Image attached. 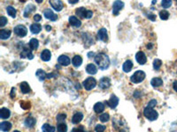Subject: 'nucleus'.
Here are the masks:
<instances>
[{
    "label": "nucleus",
    "instance_id": "1",
    "mask_svg": "<svg viewBox=\"0 0 177 132\" xmlns=\"http://www.w3.org/2000/svg\"><path fill=\"white\" fill-rule=\"evenodd\" d=\"M94 59L100 70H106L110 66V58L104 53H98L95 56Z\"/></svg>",
    "mask_w": 177,
    "mask_h": 132
},
{
    "label": "nucleus",
    "instance_id": "2",
    "mask_svg": "<svg viewBox=\"0 0 177 132\" xmlns=\"http://www.w3.org/2000/svg\"><path fill=\"white\" fill-rule=\"evenodd\" d=\"M145 72H143V71H136L135 72L134 74L131 76L130 78V81L134 84H138V83H141L142 81L144 80L145 78Z\"/></svg>",
    "mask_w": 177,
    "mask_h": 132
},
{
    "label": "nucleus",
    "instance_id": "3",
    "mask_svg": "<svg viewBox=\"0 0 177 132\" xmlns=\"http://www.w3.org/2000/svg\"><path fill=\"white\" fill-rule=\"evenodd\" d=\"M144 116L146 117L147 119L149 121H155L158 119V117H159V114H158V112L157 111H155L153 108H144Z\"/></svg>",
    "mask_w": 177,
    "mask_h": 132
},
{
    "label": "nucleus",
    "instance_id": "4",
    "mask_svg": "<svg viewBox=\"0 0 177 132\" xmlns=\"http://www.w3.org/2000/svg\"><path fill=\"white\" fill-rule=\"evenodd\" d=\"M82 85H83V87H84L87 91H91L96 87V85H97V80L94 78H92V77L87 78L85 80L83 81Z\"/></svg>",
    "mask_w": 177,
    "mask_h": 132
},
{
    "label": "nucleus",
    "instance_id": "5",
    "mask_svg": "<svg viewBox=\"0 0 177 132\" xmlns=\"http://www.w3.org/2000/svg\"><path fill=\"white\" fill-rule=\"evenodd\" d=\"M13 31H14V34L19 37H25L28 34V29L24 25H17L13 28Z\"/></svg>",
    "mask_w": 177,
    "mask_h": 132
},
{
    "label": "nucleus",
    "instance_id": "6",
    "mask_svg": "<svg viewBox=\"0 0 177 132\" xmlns=\"http://www.w3.org/2000/svg\"><path fill=\"white\" fill-rule=\"evenodd\" d=\"M20 56L21 58H29L30 60L34 58V55L32 53V50H31V48H29L28 46H23V48H22Z\"/></svg>",
    "mask_w": 177,
    "mask_h": 132
},
{
    "label": "nucleus",
    "instance_id": "7",
    "mask_svg": "<svg viewBox=\"0 0 177 132\" xmlns=\"http://www.w3.org/2000/svg\"><path fill=\"white\" fill-rule=\"evenodd\" d=\"M124 7V3L122 1H115L113 5V15L117 16L120 11H122Z\"/></svg>",
    "mask_w": 177,
    "mask_h": 132
},
{
    "label": "nucleus",
    "instance_id": "8",
    "mask_svg": "<svg viewBox=\"0 0 177 132\" xmlns=\"http://www.w3.org/2000/svg\"><path fill=\"white\" fill-rule=\"evenodd\" d=\"M135 60L136 62L139 64H146L147 62V57L145 54L143 52V51H139V52H137L136 55H135Z\"/></svg>",
    "mask_w": 177,
    "mask_h": 132
},
{
    "label": "nucleus",
    "instance_id": "9",
    "mask_svg": "<svg viewBox=\"0 0 177 132\" xmlns=\"http://www.w3.org/2000/svg\"><path fill=\"white\" fill-rule=\"evenodd\" d=\"M105 103L107 104L108 107H110L111 108L114 109V108L118 106V104H119V99H118V97L115 96L114 94H113V95L111 96L110 99L108 100V101H106Z\"/></svg>",
    "mask_w": 177,
    "mask_h": 132
},
{
    "label": "nucleus",
    "instance_id": "10",
    "mask_svg": "<svg viewBox=\"0 0 177 132\" xmlns=\"http://www.w3.org/2000/svg\"><path fill=\"white\" fill-rule=\"evenodd\" d=\"M50 5L51 6V7L57 11V12H60L61 10L63 9L64 7V5L62 3V1H60V0H52V1H50Z\"/></svg>",
    "mask_w": 177,
    "mask_h": 132
},
{
    "label": "nucleus",
    "instance_id": "11",
    "mask_svg": "<svg viewBox=\"0 0 177 132\" xmlns=\"http://www.w3.org/2000/svg\"><path fill=\"white\" fill-rule=\"evenodd\" d=\"M111 86V79L109 78L104 77L99 81V87L101 89H107Z\"/></svg>",
    "mask_w": 177,
    "mask_h": 132
},
{
    "label": "nucleus",
    "instance_id": "12",
    "mask_svg": "<svg viewBox=\"0 0 177 132\" xmlns=\"http://www.w3.org/2000/svg\"><path fill=\"white\" fill-rule=\"evenodd\" d=\"M98 39L102 41V42H106L108 40V34H107V30L105 28H101L99 29L98 32Z\"/></svg>",
    "mask_w": 177,
    "mask_h": 132
},
{
    "label": "nucleus",
    "instance_id": "13",
    "mask_svg": "<svg viewBox=\"0 0 177 132\" xmlns=\"http://www.w3.org/2000/svg\"><path fill=\"white\" fill-rule=\"evenodd\" d=\"M58 63L62 66H68L71 63V60L66 55H61L58 58Z\"/></svg>",
    "mask_w": 177,
    "mask_h": 132
},
{
    "label": "nucleus",
    "instance_id": "14",
    "mask_svg": "<svg viewBox=\"0 0 177 132\" xmlns=\"http://www.w3.org/2000/svg\"><path fill=\"white\" fill-rule=\"evenodd\" d=\"M43 15H44V17L47 19H50V20H51V21H55V20H57V19H58V16H57L55 13L52 12L51 9L44 10Z\"/></svg>",
    "mask_w": 177,
    "mask_h": 132
},
{
    "label": "nucleus",
    "instance_id": "15",
    "mask_svg": "<svg viewBox=\"0 0 177 132\" xmlns=\"http://www.w3.org/2000/svg\"><path fill=\"white\" fill-rule=\"evenodd\" d=\"M29 29H30V32L32 34L37 35V34H39L42 31V26L39 24V23H34V24L31 25Z\"/></svg>",
    "mask_w": 177,
    "mask_h": 132
},
{
    "label": "nucleus",
    "instance_id": "16",
    "mask_svg": "<svg viewBox=\"0 0 177 132\" xmlns=\"http://www.w3.org/2000/svg\"><path fill=\"white\" fill-rule=\"evenodd\" d=\"M40 56H41V59L43 61L48 62L51 58V51H50L49 49H43Z\"/></svg>",
    "mask_w": 177,
    "mask_h": 132
},
{
    "label": "nucleus",
    "instance_id": "17",
    "mask_svg": "<svg viewBox=\"0 0 177 132\" xmlns=\"http://www.w3.org/2000/svg\"><path fill=\"white\" fill-rule=\"evenodd\" d=\"M69 24L74 27H80L82 26V22L75 16H71V17H69Z\"/></svg>",
    "mask_w": 177,
    "mask_h": 132
},
{
    "label": "nucleus",
    "instance_id": "18",
    "mask_svg": "<svg viewBox=\"0 0 177 132\" xmlns=\"http://www.w3.org/2000/svg\"><path fill=\"white\" fill-rule=\"evenodd\" d=\"M104 103H102V102H97L95 105H94V107H93V109H94V111L96 112V113H98V114H100V113H102V112H104Z\"/></svg>",
    "mask_w": 177,
    "mask_h": 132
},
{
    "label": "nucleus",
    "instance_id": "19",
    "mask_svg": "<svg viewBox=\"0 0 177 132\" xmlns=\"http://www.w3.org/2000/svg\"><path fill=\"white\" fill-rule=\"evenodd\" d=\"M82 118H83V114H82L81 112H77V113H75L73 115L72 122H73V124H78L82 120Z\"/></svg>",
    "mask_w": 177,
    "mask_h": 132
},
{
    "label": "nucleus",
    "instance_id": "20",
    "mask_svg": "<svg viewBox=\"0 0 177 132\" xmlns=\"http://www.w3.org/2000/svg\"><path fill=\"white\" fill-rule=\"evenodd\" d=\"M86 72L91 75H95L98 72V68L93 64H89L86 67Z\"/></svg>",
    "mask_w": 177,
    "mask_h": 132
},
{
    "label": "nucleus",
    "instance_id": "21",
    "mask_svg": "<svg viewBox=\"0 0 177 132\" xmlns=\"http://www.w3.org/2000/svg\"><path fill=\"white\" fill-rule=\"evenodd\" d=\"M132 68H133V62L130 60L126 61V62L123 64V66H122L123 71L125 72H127V73L129 72H131Z\"/></svg>",
    "mask_w": 177,
    "mask_h": 132
},
{
    "label": "nucleus",
    "instance_id": "22",
    "mask_svg": "<svg viewBox=\"0 0 177 132\" xmlns=\"http://www.w3.org/2000/svg\"><path fill=\"white\" fill-rule=\"evenodd\" d=\"M20 90H21V93H30V86H29V85L28 84L27 82H22V83H20Z\"/></svg>",
    "mask_w": 177,
    "mask_h": 132
},
{
    "label": "nucleus",
    "instance_id": "23",
    "mask_svg": "<svg viewBox=\"0 0 177 132\" xmlns=\"http://www.w3.org/2000/svg\"><path fill=\"white\" fill-rule=\"evenodd\" d=\"M72 64H73V65L74 67L78 68L82 64V58L80 56H74L73 57V59H72Z\"/></svg>",
    "mask_w": 177,
    "mask_h": 132
},
{
    "label": "nucleus",
    "instance_id": "24",
    "mask_svg": "<svg viewBox=\"0 0 177 132\" xmlns=\"http://www.w3.org/2000/svg\"><path fill=\"white\" fill-rule=\"evenodd\" d=\"M10 115H11V112H10L9 109H7L6 108H1V110H0V116H1L2 119H8L10 117Z\"/></svg>",
    "mask_w": 177,
    "mask_h": 132
},
{
    "label": "nucleus",
    "instance_id": "25",
    "mask_svg": "<svg viewBox=\"0 0 177 132\" xmlns=\"http://www.w3.org/2000/svg\"><path fill=\"white\" fill-rule=\"evenodd\" d=\"M29 48H31V50H35V49H37L38 47H39V42L38 40L36 39V38H32L29 42Z\"/></svg>",
    "mask_w": 177,
    "mask_h": 132
},
{
    "label": "nucleus",
    "instance_id": "26",
    "mask_svg": "<svg viewBox=\"0 0 177 132\" xmlns=\"http://www.w3.org/2000/svg\"><path fill=\"white\" fill-rule=\"evenodd\" d=\"M35 10H36V6H34V5H32V4L29 5V6L25 8V11H24V17L25 18H28V17H29V14H30L32 12H34Z\"/></svg>",
    "mask_w": 177,
    "mask_h": 132
},
{
    "label": "nucleus",
    "instance_id": "27",
    "mask_svg": "<svg viewBox=\"0 0 177 132\" xmlns=\"http://www.w3.org/2000/svg\"><path fill=\"white\" fill-rule=\"evenodd\" d=\"M12 32L7 29H1L0 30V39L1 40H6L11 36Z\"/></svg>",
    "mask_w": 177,
    "mask_h": 132
},
{
    "label": "nucleus",
    "instance_id": "28",
    "mask_svg": "<svg viewBox=\"0 0 177 132\" xmlns=\"http://www.w3.org/2000/svg\"><path fill=\"white\" fill-rule=\"evenodd\" d=\"M87 12H88V10L85 9L84 7H79L75 10V14L78 15L81 18H85Z\"/></svg>",
    "mask_w": 177,
    "mask_h": 132
},
{
    "label": "nucleus",
    "instance_id": "29",
    "mask_svg": "<svg viewBox=\"0 0 177 132\" xmlns=\"http://www.w3.org/2000/svg\"><path fill=\"white\" fill-rule=\"evenodd\" d=\"M36 75H37V77L39 78V80L40 81H43L45 78H47V73L43 71V70H41V69H38L36 72Z\"/></svg>",
    "mask_w": 177,
    "mask_h": 132
},
{
    "label": "nucleus",
    "instance_id": "30",
    "mask_svg": "<svg viewBox=\"0 0 177 132\" xmlns=\"http://www.w3.org/2000/svg\"><path fill=\"white\" fill-rule=\"evenodd\" d=\"M0 129L1 130L4 132L9 131L11 129H12V124L9 122H3L1 124H0Z\"/></svg>",
    "mask_w": 177,
    "mask_h": 132
},
{
    "label": "nucleus",
    "instance_id": "31",
    "mask_svg": "<svg viewBox=\"0 0 177 132\" xmlns=\"http://www.w3.org/2000/svg\"><path fill=\"white\" fill-rule=\"evenodd\" d=\"M151 85L153 87H159L163 85V80L160 78H153L151 81Z\"/></svg>",
    "mask_w": 177,
    "mask_h": 132
},
{
    "label": "nucleus",
    "instance_id": "32",
    "mask_svg": "<svg viewBox=\"0 0 177 132\" xmlns=\"http://www.w3.org/2000/svg\"><path fill=\"white\" fill-rule=\"evenodd\" d=\"M35 124H36V119H34L31 116L26 118V120H25V125L26 126L29 127V128H32V127H34Z\"/></svg>",
    "mask_w": 177,
    "mask_h": 132
},
{
    "label": "nucleus",
    "instance_id": "33",
    "mask_svg": "<svg viewBox=\"0 0 177 132\" xmlns=\"http://www.w3.org/2000/svg\"><path fill=\"white\" fill-rule=\"evenodd\" d=\"M6 12L8 13V15H10L12 18H16L17 11H16V9L13 8L12 6H7V7H6Z\"/></svg>",
    "mask_w": 177,
    "mask_h": 132
},
{
    "label": "nucleus",
    "instance_id": "34",
    "mask_svg": "<svg viewBox=\"0 0 177 132\" xmlns=\"http://www.w3.org/2000/svg\"><path fill=\"white\" fill-rule=\"evenodd\" d=\"M42 130L43 132H55V128L48 123H44L42 126Z\"/></svg>",
    "mask_w": 177,
    "mask_h": 132
},
{
    "label": "nucleus",
    "instance_id": "35",
    "mask_svg": "<svg viewBox=\"0 0 177 132\" xmlns=\"http://www.w3.org/2000/svg\"><path fill=\"white\" fill-rule=\"evenodd\" d=\"M57 130H58V131L59 132H67V124L64 123V122H59V124H58V126H57Z\"/></svg>",
    "mask_w": 177,
    "mask_h": 132
},
{
    "label": "nucleus",
    "instance_id": "36",
    "mask_svg": "<svg viewBox=\"0 0 177 132\" xmlns=\"http://www.w3.org/2000/svg\"><path fill=\"white\" fill-rule=\"evenodd\" d=\"M159 18L161 19L162 20H166L169 18V12H167L166 10H162L159 12Z\"/></svg>",
    "mask_w": 177,
    "mask_h": 132
},
{
    "label": "nucleus",
    "instance_id": "37",
    "mask_svg": "<svg viewBox=\"0 0 177 132\" xmlns=\"http://www.w3.org/2000/svg\"><path fill=\"white\" fill-rule=\"evenodd\" d=\"M161 65H162V61L160 60V59H155V60L153 61V68H154V70L159 71Z\"/></svg>",
    "mask_w": 177,
    "mask_h": 132
},
{
    "label": "nucleus",
    "instance_id": "38",
    "mask_svg": "<svg viewBox=\"0 0 177 132\" xmlns=\"http://www.w3.org/2000/svg\"><path fill=\"white\" fill-rule=\"evenodd\" d=\"M99 119H100V121H101L102 122H108L109 119H110V115H109V114H107V113H104V114H100Z\"/></svg>",
    "mask_w": 177,
    "mask_h": 132
},
{
    "label": "nucleus",
    "instance_id": "39",
    "mask_svg": "<svg viewBox=\"0 0 177 132\" xmlns=\"http://www.w3.org/2000/svg\"><path fill=\"white\" fill-rule=\"evenodd\" d=\"M161 5L163 6V8H165V9L169 8L172 6V1H170V0H163L161 2Z\"/></svg>",
    "mask_w": 177,
    "mask_h": 132
},
{
    "label": "nucleus",
    "instance_id": "40",
    "mask_svg": "<svg viewBox=\"0 0 177 132\" xmlns=\"http://www.w3.org/2000/svg\"><path fill=\"white\" fill-rule=\"evenodd\" d=\"M66 118H67V114H63V113L59 114L57 115V121H58L59 122H64L63 121L65 120Z\"/></svg>",
    "mask_w": 177,
    "mask_h": 132
},
{
    "label": "nucleus",
    "instance_id": "41",
    "mask_svg": "<svg viewBox=\"0 0 177 132\" xmlns=\"http://www.w3.org/2000/svg\"><path fill=\"white\" fill-rule=\"evenodd\" d=\"M20 107L23 109H29L30 108V103L28 101H21L20 102Z\"/></svg>",
    "mask_w": 177,
    "mask_h": 132
},
{
    "label": "nucleus",
    "instance_id": "42",
    "mask_svg": "<svg viewBox=\"0 0 177 132\" xmlns=\"http://www.w3.org/2000/svg\"><path fill=\"white\" fill-rule=\"evenodd\" d=\"M95 130H96V132H104L105 130V126L101 125V124H98L95 128Z\"/></svg>",
    "mask_w": 177,
    "mask_h": 132
},
{
    "label": "nucleus",
    "instance_id": "43",
    "mask_svg": "<svg viewBox=\"0 0 177 132\" xmlns=\"http://www.w3.org/2000/svg\"><path fill=\"white\" fill-rule=\"evenodd\" d=\"M7 22H8V20H7V19H6V17L2 16V17L0 18V27H5V26L7 24Z\"/></svg>",
    "mask_w": 177,
    "mask_h": 132
},
{
    "label": "nucleus",
    "instance_id": "44",
    "mask_svg": "<svg viewBox=\"0 0 177 132\" xmlns=\"http://www.w3.org/2000/svg\"><path fill=\"white\" fill-rule=\"evenodd\" d=\"M156 105H157V101L156 100H152L151 101L148 103V105H147V107L148 108H153L154 107H156Z\"/></svg>",
    "mask_w": 177,
    "mask_h": 132
},
{
    "label": "nucleus",
    "instance_id": "45",
    "mask_svg": "<svg viewBox=\"0 0 177 132\" xmlns=\"http://www.w3.org/2000/svg\"><path fill=\"white\" fill-rule=\"evenodd\" d=\"M71 132H87V131L84 130L83 126H80L78 127V128H73Z\"/></svg>",
    "mask_w": 177,
    "mask_h": 132
},
{
    "label": "nucleus",
    "instance_id": "46",
    "mask_svg": "<svg viewBox=\"0 0 177 132\" xmlns=\"http://www.w3.org/2000/svg\"><path fill=\"white\" fill-rule=\"evenodd\" d=\"M147 17L150 19L151 20H153V21H155V19H156V15H155V14H153V13H151V12H149V13H148Z\"/></svg>",
    "mask_w": 177,
    "mask_h": 132
},
{
    "label": "nucleus",
    "instance_id": "47",
    "mask_svg": "<svg viewBox=\"0 0 177 132\" xmlns=\"http://www.w3.org/2000/svg\"><path fill=\"white\" fill-rule=\"evenodd\" d=\"M41 19H42V16H41L40 14H36V15L34 16V20H35L36 22L40 21Z\"/></svg>",
    "mask_w": 177,
    "mask_h": 132
},
{
    "label": "nucleus",
    "instance_id": "48",
    "mask_svg": "<svg viewBox=\"0 0 177 132\" xmlns=\"http://www.w3.org/2000/svg\"><path fill=\"white\" fill-rule=\"evenodd\" d=\"M92 16H93V12H92V11L88 10L87 14H86V16H85V19H91V18H92Z\"/></svg>",
    "mask_w": 177,
    "mask_h": 132
},
{
    "label": "nucleus",
    "instance_id": "49",
    "mask_svg": "<svg viewBox=\"0 0 177 132\" xmlns=\"http://www.w3.org/2000/svg\"><path fill=\"white\" fill-rule=\"evenodd\" d=\"M10 96H11L12 99H13V98L15 97V88H14V87H12V90H11V95H10Z\"/></svg>",
    "mask_w": 177,
    "mask_h": 132
},
{
    "label": "nucleus",
    "instance_id": "50",
    "mask_svg": "<svg viewBox=\"0 0 177 132\" xmlns=\"http://www.w3.org/2000/svg\"><path fill=\"white\" fill-rule=\"evenodd\" d=\"M53 77H57V74H54V73H51V74H47V78H51Z\"/></svg>",
    "mask_w": 177,
    "mask_h": 132
},
{
    "label": "nucleus",
    "instance_id": "51",
    "mask_svg": "<svg viewBox=\"0 0 177 132\" xmlns=\"http://www.w3.org/2000/svg\"><path fill=\"white\" fill-rule=\"evenodd\" d=\"M173 88H174V90L177 92V80H175L174 83H173Z\"/></svg>",
    "mask_w": 177,
    "mask_h": 132
},
{
    "label": "nucleus",
    "instance_id": "52",
    "mask_svg": "<svg viewBox=\"0 0 177 132\" xmlns=\"http://www.w3.org/2000/svg\"><path fill=\"white\" fill-rule=\"evenodd\" d=\"M79 1L78 0H69V3L70 4H76V3H78Z\"/></svg>",
    "mask_w": 177,
    "mask_h": 132
},
{
    "label": "nucleus",
    "instance_id": "53",
    "mask_svg": "<svg viewBox=\"0 0 177 132\" xmlns=\"http://www.w3.org/2000/svg\"><path fill=\"white\" fill-rule=\"evenodd\" d=\"M45 28H46V30L47 31L51 30V26H48V25H47V26H45Z\"/></svg>",
    "mask_w": 177,
    "mask_h": 132
},
{
    "label": "nucleus",
    "instance_id": "54",
    "mask_svg": "<svg viewBox=\"0 0 177 132\" xmlns=\"http://www.w3.org/2000/svg\"><path fill=\"white\" fill-rule=\"evenodd\" d=\"M94 56V53L93 52H90L89 54H88V56L90 57V58H91V56Z\"/></svg>",
    "mask_w": 177,
    "mask_h": 132
},
{
    "label": "nucleus",
    "instance_id": "55",
    "mask_svg": "<svg viewBox=\"0 0 177 132\" xmlns=\"http://www.w3.org/2000/svg\"><path fill=\"white\" fill-rule=\"evenodd\" d=\"M146 47H147V48H152V47H153V45H151V44L149 45V44H148Z\"/></svg>",
    "mask_w": 177,
    "mask_h": 132
},
{
    "label": "nucleus",
    "instance_id": "56",
    "mask_svg": "<svg viewBox=\"0 0 177 132\" xmlns=\"http://www.w3.org/2000/svg\"><path fill=\"white\" fill-rule=\"evenodd\" d=\"M37 3H42V2H43L42 0H37Z\"/></svg>",
    "mask_w": 177,
    "mask_h": 132
},
{
    "label": "nucleus",
    "instance_id": "57",
    "mask_svg": "<svg viewBox=\"0 0 177 132\" xmlns=\"http://www.w3.org/2000/svg\"><path fill=\"white\" fill-rule=\"evenodd\" d=\"M156 2H157V1H155V0H153V5H154V4H155Z\"/></svg>",
    "mask_w": 177,
    "mask_h": 132
},
{
    "label": "nucleus",
    "instance_id": "58",
    "mask_svg": "<svg viewBox=\"0 0 177 132\" xmlns=\"http://www.w3.org/2000/svg\"><path fill=\"white\" fill-rule=\"evenodd\" d=\"M13 132H20V131H19V130H14Z\"/></svg>",
    "mask_w": 177,
    "mask_h": 132
}]
</instances>
